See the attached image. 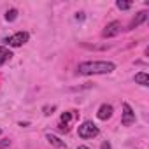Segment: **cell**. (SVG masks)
I'll return each mask as SVG.
<instances>
[{
	"label": "cell",
	"instance_id": "11",
	"mask_svg": "<svg viewBox=\"0 0 149 149\" xmlns=\"http://www.w3.org/2000/svg\"><path fill=\"white\" fill-rule=\"evenodd\" d=\"M16 18H18V11H16V9H9V11L6 13V19H7L9 23H11V21H14Z\"/></svg>",
	"mask_w": 149,
	"mask_h": 149
},
{
	"label": "cell",
	"instance_id": "14",
	"mask_svg": "<svg viewBox=\"0 0 149 149\" xmlns=\"http://www.w3.org/2000/svg\"><path fill=\"white\" fill-rule=\"evenodd\" d=\"M70 119H72V114H70V112H63V114H61V121H60V123H63V125H67V126H68V121H70Z\"/></svg>",
	"mask_w": 149,
	"mask_h": 149
},
{
	"label": "cell",
	"instance_id": "18",
	"mask_svg": "<svg viewBox=\"0 0 149 149\" xmlns=\"http://www.w3.org/2000/svg\"><path fill=\"white\" fill-rule=\"evenodd\" d=\"M76 19H77V21H83V19H84V13H77V14H76Z\"/></svg>",
	"mask_w": 149,
	"mask_h": 149
},
{
	"label": "cell",
	"instance_id": "20",
	"mask_svg": "<svg viewBox=\"0 0 149 149\" xmlns=\"http://www.w3.org/2000/svg\"><path fill=\"white\" fill-rule=\"evenodd\" d=\"M0 133H2V130H0Z\"/></svg>",
	"mask_w": 149,
	"mask_h": 149
},
{
	"label": "cell",
	"instance_id": "4",
	"mask_svg": "<svg viewBox=\"0 0 149 149\" xmlns=\"http://www.w3.org/2000/svg\"><path fill=\"white\" fill-rule=\"evenodd\" d=\"M121 23L119 21H112V23H109L105 28H104V32H102V37L104 39H111V37H116L119 32H121Z\"/></svg>",
	"mask_w": 149,
	"mask_h": 149
},
{
	"label": "cell",
	"instance_id": "13",
	"mask_svg": "<svg viewBox=\"0 0 149 149\" xmlns=\"http://www.w3.org/2000/svg\"><path fill=\"white\" fill-rule=\"evenodd\" d=\"M42 111H44V114H46V116H51V114L56 111V105H44V107H42Z\"/></svg>",
	"mask_w": 149,
	"mask_h": 149
},
{
	"label": "cell",
	"instance_id": "8",
	"mask_svg": "<svg viewBox=\"0 0 149 149\" xmlns=\"http://www.w3.org/2000/svg\"><path fill=\"white\" fill-rule=\"evenodd\" d=\"M46 139H47V142H49L51 146H54V147H58V149H63V147H67V146H65V140L58 139L56 135H51V133H47V135H46Z\"/></svg>",
	"mask_w": 149,
	"mask_h": 149
},
{
	"label": "cell",
	"instance_id": "19",
	"mask_svg": "<svg viewBox=\"0 0 149 149\" xmlns=\"http://www.w3.org/2000/svg\"><path fill=\"white\" fill-rule=\"evenodd\" d=\"M77 149H90V147H86V146H79Z\"/></svg>",
	"mask_w": 149,
	"mask_h": 149
},
{
	"label": "cell",
	"instance_id": "6",
	"mask_svg": "<svg viewBox=\"0 0 149 149\" xmlns=\"http://www.w3.org/2000/svg\"><path fill=\"white\" fill-rule=\"evenodd\" d=\"M112 105H109V104H102L100 105V109H98V112H97V118L100 119V121H107L111 116H112Z\"/></svg>",
	"mask_w": 149,
	"mask_h": 149
},
{
	"label": "cell",
	"instance_id": "16",
	"mask_svg": "<svg viewBox=\"0 0 149 149\" xmlns=\"http://www.w3.org/2000/svg\"><path fill=\"white\" fill-rule=\"evenodd\" d=\"M58 130H60L61 133H67V132H68V126L63 125V123H60V125H58Z\"/></svg>",
	"mask_w": 149,
	"mask_h": 149
},
{
	"label": "cell",
	"instance_id": "3",
	"mask_svg": "<svg viewBox=\"0 0 149 149\" xmlns=\"http://www.w3.org/2000/svg\"><path fill=\"white\" fill-rule=\"evenodd\" d=\"M28 39H30L28 32H16L14 35L7 37V39H6V42H7L9 46H13V47H21L23 44H26V42H28Z\"/></svg>",
	"mask_w": 149,
	"mask_h": 149
},
{
	"label": "cell",
	"instance_id": "9",
	"mask_svg": "<svg viewBox=\"0 0 149 149\" xmlns=\"http://www.w3.org/2000/svg\"><path fill=\"white\" fill-rule=\"evenodd\" d=\"M13 58V53L7 49V47H4V46H0V67H2L6 61H9Z\"/></svg>",
	"mask_w": 149,
	"mask_h": 149
},
{
	"label": "cell",
	"instance_id": "2",
	"mask_svg": "<svg viewBox=\"0 0 149 149\" xmlns=\"http://www.w3.org/2000/svg\"><path fill=\"white\" fill-rule=\"evenodd\" d=\"M77 133L81 139H93L98 135V126L93 121H84L83 125L77 126Z\"/></svg>",
	"mask_w": 149,
	"mask_h": 149
},
{
	"label": "cell",
	"instance_id": "12",
	"mask_svg": "<svg viewBox=\"0 0 149 149\" xmlns=\"http://www.w3.org/2000/svg\"><path fill=\"white\" fill-rule=\"evenodd\" d=\"M116 6H118V9H121V11H128V9L132 7L130 2H121V0H119V2H116Z\"/></svg>",
	"mask_w": 149,
	"mask_h": 149
},
{
	"label": "cell",
	"instance_id": "17",
	"mask_svg": "<svg viewBox=\"0 0 149 149\" xmlns=\"http://www.w3.org/2000/svg\"><path fill=\"white\" fill-rule=\"evenodd\" d=\"M100 149H112V147H111V142H109V140H104L102 146H100Z\"/></svg>",
	"mask_w": 149,
	"mask_h": 149
},
{
	"label": "cell",
	"instance_id": "15",
	"mask_svg": "<svg viewBox=\"0 0 149 149\" xmlns=\"http://www.w3.org/2000/svg\"><path fill=\"white\" fill-rule=\"evenodd\" d=\"M11 146V140L9 139H4V140H0V149H7Z\"/></svg>",
	"mask_w": 149,
	"mask_h": 149
},
{
	"label": "cell",
	"instance_id": "1",
	"mask_svg": "<svg viewBox=\"0 0 149 149\" xmlns=\"http://www.w3.org/2000/svg\"><path fill=\"white\" fill-rule=\"evenodd\" d=\"M116 70V65L112 61H104V60H97V61H83L77 67V72L83 76H95V74H111Z\"/></svg>",
	"mask_w": 149,
	"mask_h": 149
},
{
	"label": "cell",
	"instance_id": "5",
	"mask_svg": "<svg viewBox=\"0 0 149 149\" xmlns=\"http://www.w3.org/2000/svg\"><path fill=\"white\" fill-rule=\"evenodd\" d=\"M121 123L125 126H130L135 123V112L132 111V107L128 104H123V118H121Z\"/></svg>",
	"mask_w": 149,
	"mask_h": 149
},
{
	"label": "cell",
	"instance_id": "7",
	"mask_svg": "<svg viewBox=\"0 0 149 149\" xmlns=\"http://www.w3.org/2000/svg\"><path fill=\"white\" fill-rule=\"evenodd\" d=\"M146 19H147V13H146V11H140V13H137V14H135V18L132 19V23H130V26H128V28H130V30H133V28L140 26Z\"/></svg>",
	"mask_w": 149,
	"mask_h": 149
},
{
	"label": "cell",
	"instance_id": "10",
	"mask_svg": "<svg viewBox=\"0 0 149 149\" xmlns=\"http://www.w3.org/2000/svg\"><path fill=\"white\" fill-rule=\"evenodd\" d=\"M135 83H139L140 86H149V76L146 72H139L135 74Z\"/></svg>",
	"mask_w": 149,
	"mask_h": 149
}]
</instances>
